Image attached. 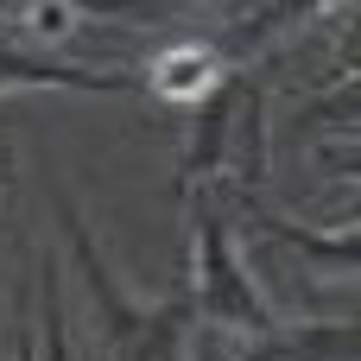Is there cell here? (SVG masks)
I'll list each match as a JSON object with an SVG mask.
<instances>
[{
    "label": "cell",
    "mask_w": 361,
    "mask_h": 361,
    "mask_svg": "<svg viewBox=\"0 0 361 361\" xmlns=\"http://www.w3.org/2000/svg\"><path fill=\"white\" fill-rule=\"evenodd\" d=\"M361 70V6H355V19L343 25V51H336V63H330V82L336 76H355Z\"/></svg>",
    "instance_id": "cell-7"
},
{
    "label": "cell",
    "mask_w": 361,
    "mask_h": 361,
    "mask_svg": "<svg viewBox=\"0 0 361 361\" xmlns=\"http://www.w3.org/2000/svg\"><path fill=\"white\" fill-rule=\"evenodd\" d=\"M190 235H197V292H190V298L203 305V317L267 336V330H273V305H267L260 286L247 279V267H241V254H235V235H228V216L190 197Z\"/></svg>",
    "instance_id": "cell-1"
},
{
    "label": "cell",
    "mask_w": 361,
    "mask_h": 361,
    "mask_svg": "<svg viewBox=\"0 0 361 361\" xmlns=\"http://www.w3.org/2000/svg\"><path fill=\"white\" fill-rule=\"evenodd\" d=\"M260 228L279 235L292 254L330 267V273H361V235H317V228H298V222H286V216H260Z\"/></svg>",
    "instance_id": "cell-4"
},
{
    "label": "cell",
    "mask_w": 361,
    "mask_h": 361,
    "mask_svg": "<svg viewBox=\"0 0 361 361\" xmlns=\"http://www.w3.org/2000/svg\"><path fill=\"white\" fill-rule=\"evenodd\" d=\"M324 0H267L260 13H247L235 32H228V57H254V51H267L279 32H292V25H305L311 13H317Z\"/></svg>",
    "instance_id": "cell-5"
},
{
    "label": "cell",
    "mask_w": 361,
    "mask_h": 361,
    "mask_svg": "<svg viewBox=\"0 0 361 361\" xmlns=\"http://www.w3.org/2000/svg\"><path fill=\"white\" fill-rule=\"evenodd\" d=\"M222 82V51H203V44H184L171 57H159L152 70V89L159 95H209Z\"/></svg>",
    "instance_id": "cell-6"
},
{
    "label": "cell",
    "mask_w": 361,
    "mask_h": 361,
    "mask_svg": "<svg viewBox=\"0 0 361 361\" xmlns=\"http://www.w3.org/2000/svg\"><path fill=\"white\" fill-rule=\"evenodd\" d=\"M0 89H121V76H102V70H82L70 57H51L44 44H25L0 25Z\"/></svg>",
    "instance_id": "cell-2"
},
{
    "label": "cell",
    "mask_w": 361,
    "mask_h": 361,
    "mask_svg": "<svg viewBox=\"0 0 361 361\" xmlns=\"http://www.w3.org/2000/svg\"><path fill=\"white\" fill-rule=\"evenodd\" d=\"M241 361H361V330H267Z\"/></svg>",
    "instance_id": "cell-3"
}]
</instances>
